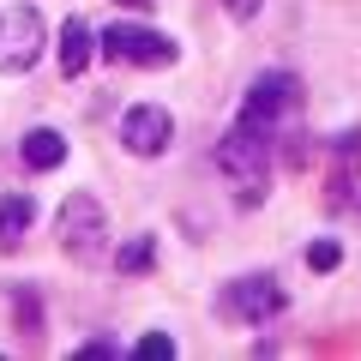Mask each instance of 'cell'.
<instances>
[{
  "mask_svg": "<svg viewBox=\"0 0 361 361\" xmlns=\"http://www.w3.org/2000/svg\"><path fill=\"white\" fill-rule=\"evenodd\" d=\"M175 349H180V343H175L169 331H145L139 343L127 349V355H139V361H175Z\"/></svg>",
  "mask_w": 361,
  "mask_h": 361,
  "instance_id": "9a60e30c",
  "label": "cell"
},
{
  "mask_svg": "<svg viewBox=\"0 0 361 361\" xmlns=\"http://www.w3.org/2000/svg\"><path fill=\"white\" fill-rule=\"evenodd\" d=\"M295 115H301V73H289V66H265V73L247 85L241 109H235V121L271 133V139H283V133L295 127Z\"/></svg>",
  "mask_w": 361,
  "mask_h": 361,
  "instance_id": "7a4b0ae2",
  "label": "cell"
},
{
  "mask_svg": "<svg viewBox=\"0 0 361 361\" xmlns=\"http://www.w3.org/2000/svg\"><path fill=\"white\" fill-rule=\"evenodd\" d=\"M289 313V289L271 271H241L217 289V319L223 325H277Z\"/></svg>",
  "mask_w": 361,
  "mask_h": 361,
  "instance_id": "277c9868",
  "label": "cell"
},
{
  "mask_svg": "<svg viewBox=\"0 0 361 361\" xmlns=\"http://www.w3.org/2000/svg\"><path fill=\"white\" fill-rule=\"evenodd\" d=\"M301 259H307L313 277H331V271L343 265V241H337V235H319V241H307V253H301Z\"/></svg>",
  "mask_w": 361,
  "mask_h": 361,
  "instance_id": "4fadbf2b",
  "label": "cell"
},
{
  "mask_svg": "<svg viewBox=\"0 0 361 361\" xmlns=\"http://www.w3.org/2000/svg\"><path fill=\"white\" fill-rule=\"evenodd\" d=\"M6 301H13L18 337H30V343H37L42 325H49V313H42V289H37V283H13V289H6Z\"/></svg>",
  "mask_w": 361,
  "mask_h": 361,
  "instance_id": "7c38bea8",
  "label": "cell"
},
{
  "mask_svg": "<svg viewBox=\"0 0 361 361\" xmlns=\"http://www.w3.org/2000/svg\"><path fill=\"white\" fill-rule=\"evenodd\" d=\"M331 169H361V127L331 133Z\"/></svg>",
  "mask_w": 361,
  "mask_h": 361,
  "instance_id": "5bb4252c",
  "label": "cell"
},
{
  "mask_svg": "<svg viewBox=\"0 0 361 361\" xmlns=\"http://www.w3.org/2000/svg\"><path fill=\"white\" fill-rule=\"evenodd\" d=\"M271 145H277L271 133L235 121V127L211 145V163H217V175H229V180H253V175H271Z\"/></svg>",
  "mask_w": 361,
  "mask_h": 361,
  "instance_id": "52a82bcc",
  "label": "cell"
},
{
  "mask_svg": "<svg viewBox=\"0 0 361 361\" xmlns=\"http://www.w3.org/2000/svg\"><path fill=\"white\" fill-rule=\"evenodd\" d=\"M217 6H223V13L235 18V25H253V18L265 13V0H217Z\"/></svg>",
  "mask_w": 361,
  "mask_h": 361,
  "instance_id": "d6986e66",
  "label": "cell"
},
{
  "mask_svg": "<svg viewBox=\"0 0 361 361\" xmlns=\"http://www.w3.org/2000/svg\"><path fill=\"white\" fill-rule=\"evenodd\" d=\"M54 241L73 265H109V205L97 193H66L54 205Z\"/></svg>",
  "mask_w": 361,
  "mask_h": 361,
  "instance_id": "6da1fadb",
  "label": "cell"
},
{
  "mask_svg": "<svg viewBox=\"0 0 361 361\" xmlns=\"http://www.w3.org/2000/svg\"><path fill=\"white\" fill-rule=\"evenodd\" d=\"M157 259H163V241H157V229H145V235H127L109 253V265H115V277H145V271H157Z\"/></svg>",
  "mask_w": 361,
  "mask_h": 361,
  "instance_id": "30bf717a",
  "label": "cell"
},
{
  "mask_svg": "<svg viewBox=\"0 0 361 361\" xmlns=\"http://www.w3.org/2000/svg\"><path fill=\"white\" fill-rule=\"evenodd\" d=\"M49 54V18L30 0L0 6V78H25L30 66Z\"/></svg>",
  "mask_w": 361,
  "mask_h": 361,
  "instance_id": "5b68a950",
  "label": "cell"
},
{
  "mask_svg": "<svg viewBox=\"0 0 361 361\" xmlns=\"http://www.w3.org/2000/svg\"><path fill=\"white\" fill-rule=\"evenodd\" d=\"M90 54H97V30H90V18L66 13V18H61V37H54V61H61V78H85Z\"/></svg>",
  "mask_w": 361,
  "mask_h": 361,
  "instance_id": "9c48e42d",
  "label": "cell"
},
{
  "mask_svg": "<svg viewBox=\"0 0 361 361\" xmlns=\"http://www.w3.org/2000/svg\"><path fill=\"white\" fill-rule=\"evenodd\" d=\"M73 355H78V361H115V355H127V349H121V337L109 331V337H85Z\"/></svg>",
  "mask_w": 361,
  "mask_h": 361,
  "instance_id": "2e32d148",
  "label": "cell"
},
{
  "mask_svg": "<svg viewBox=\"0 0 361 361\" xmlns=\"http://www.w3.org/2000/svg\"><path fill=\"white\" fill-rule=\"evenodd\" d=\"M115 6H127V13H151L157 0H115Z\"/></svg>",
  "mask_w": 361,
  "mask_h": 361,
  "instance_id": "ffe728a7",
  "label": "cell"
},
{
  "mask_svg": "<svg viewBox=\"0 0 361 361\" xmlns=\"http://www.w3.org/2000/svg\"><path fill=\"white\" fill-rule=\"evenodd\" d=\"M283 163H289V169H307V163H313V139H307V133H289Z\"/></svg>",
  "mask_w": 361,
  "mask_h": 361,
  "instance_id": "ac0fdd59",
  "label": "cell"
},
{
  "mask_svg": "<svg viewBox=\"0 0 361 361\" xmlns=\"http://www.w3.org/2000/svg\"><path fill=\"white\" fill-rule=\"evenodd\" d=\"M265 193H271V187H265V175L241 180V187H235V211H259V205H265Z\"/></svg>",
  "mask_w": 361,
  "mask_h": 361,
  "instance_id": "e0dca14e",
  "label": "cell"
},
{
  "mask_svg": "<svg viewBox=\"0 0 361 361\" xmlns=\"http://www.w3.org/2000/svg\"><path fill=\"white\" fill-rule=\"evenodd\" d=\"M115 139H121V151H127V157L157 163V157L175 151V109H169V103H133V109H121Z\"/></svg>",
  "mask_w": 361,
  "mask_h": 361,
  "instance_id": "8992f818",
  "label": "cell"
},
{
  "mask_svg": "<svg viewBox=\"0 0 361 361\" xmlns=\"http://www.w3.org/2000/svg\"><path fill=\"white\" fill-rule=\"evenodd\" d=\"M97 54H103L109 66H175L180 61V42L169 37V30L157 25H139V18H109L103 30H97Z\"/></svg>",
  "mask_w": 361,
  "mask_h": 361,
  "instance_id": "3957f363",
  "label": "cell"
},
{
  "mask_svg": "<svg viewBox=\"0 0 361 361\" xmlns=\"http://www.w3.org/2000/svg\"><path fill=\"white\" fill-rule=\"evenodd\" d=\"M66 157H73V145H66L61 127H25L18 133V163L30 175H54V169H66Z\"/></svg>",
  "mask_w": 361,
  "mask_h": 361,
  "instance_id": "ba28073f",
  "label": "cell"
},
{
  "mask_svg": "<svg viewBox=\"0 0 361 361\" xmlns=\"http://www.w3.org/2000/svg\"><path fill=\"white\" fill-rule=\"evenodd\" d=\"M30 223H37V199L30 193H0V253H13L30 235Z\"/></svg>",
  "mask_w": 361,
  "mask_h": 361,
  "instance_id": "8fae6325",
  "label": "cell"
}]
</instances>
